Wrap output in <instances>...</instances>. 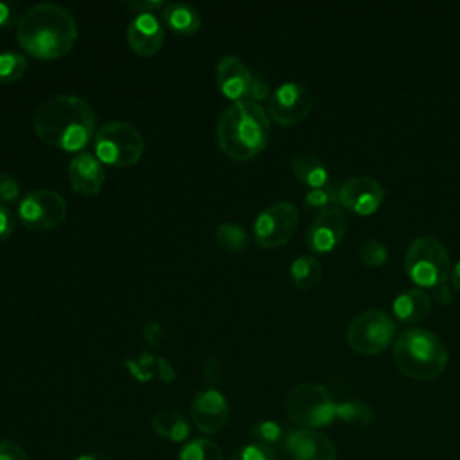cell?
<instances>
[{"mask_svg": "<svg viewBox=\"0 0 460 460\" xmlns=\"http://www.w3.org/2000/svg\"><path fill=\"white\" fill-rule=\"evenodd\" d=\"M32 128L38 138L63 151H81L95 137V111L79 95H56L43 101L34 117Z\"/></svg>", "mask_w": 460, "mask_h": 460, "instance_id": "obj_1", "label": "cell"}, {"mask_svg": "<svg viewBox=\"0 0 460 460\" xmlns=\"http://www.w3.org/2000/svg\"><path fill=\"white\" fill-rule=\"evenodd\" d=\"M75 16L61 4L41 2L29 7L18 25L16 41L36 59H58L77 41Z\"/></svg>", "mask_w": 460, "mask_h": 460, "instance_id": "obj_2", "label": "cell"}, {"mask_svg": "<svg viewBox=\"0 0 460 460\" xmlns=\"http://www.w3.org/2000/svg\"><path fill=\"white\" fill-rule=\"evenodd\" d=\"M219 149L234 162H248L264 151L270 138V117L259 102L244 99L230 102L217 117Z\"/></svg>", "mask_w": 460, "mask_h": 460, "instance_id": "obj_3", "label": "cell"}, {"mask_svg": "<svg viewBox=\"0 0 460 460\" xmlns=\"http://www.w3.org/2000/svg\"><path fill=\"white\" fill-rule=\"evenodd\" d=\"M394 359L406 377L429 381L444 372L447 350L437 334L417 327L399 334L394 345Z\"/></svg>", "mask_w": 460, "mask_h": 460, "instance_id": "obj_4", "label": "cell"}, {"mask_svg": "<svg viewBox=\"0 0 460 460\" xmlns=\"http://www.w3.org/2000/svg\"><path fill=\"white\" fill-rule=\"evenodd\" d=\"M404 271L417 288L435 289L449 280V253L437 237L420 235L406 250Z\"/></svg>", "mask_w": 460, "mask_h": 460, "instance_id": "obj_5", "label": "cell"}, {"mask_svg": "<svg viewBox=\"0 0 460 460\" xmlns=\"http://www.w3.org/2000/svg\"><path fill=\"white\" fill-rule=\"evenodd\" d=\"M286 413L302 429H318L336 420L332 395L323 385L300 383L286 395Z\"/></svg>", "mask_w": 460, "mask_h": 460, "instance_id": "obj_6", "label": "cell"}, {"mask_svg": "<svg viewBox=\"0 0 460 460\" xmlns=\"http://www.w3.org/2000/svg\"><path fill=\"white\" fill-rule=\"evenodd\" d=\"M144 137L129 122L110 120L102 124L93 137L95 156L113 167H129L144 155Z\"/></svg>", "mask_w": 460, "mask_h": 460, "instance_id": "obj_7", "label": "cell"}, {"mask_svg": "<svg viewBox=\"0 0 460 460\" xmlns=\"http://www.w3.org/2000/svg\"><path fill=\"white\" fill-rule=\"evenodd\" d=\"M395 338L394 320L381 309H367L354 316L347 327V343L363 356H376L388 349Z\"/></svg>", "mask_w": 460, "mask_h": 460, "instance_id": "obj_8", "label": "cell"}, {"mask_svg": "<svg viewBox=\"0 0 460 460\" xmlns=\"http://www.w3.org/2000/svg\"><path fill=\"white\" fill-rule=\"evenodd\" d=\"M66 208V201L58 190L38 189L22 198L18 217L25 228L45 232L65 221Z\"/></svg>", "mask_w": 460, "mask_h": 460, "instance_id": "obj_9", "label": "cell"}, {"mask_svg": "<svg viewBox=\"0 0 460 460\" xmlns=\"http://www.w3.org/2000/svg\"><path fill=\"white\" fill-rule=\"evenodd\" d=\"M298 226V210L289 201H275L253 221V239L261 248H280Z\"/></svg>", "mask_w": 460, "mask_h": 460, "instance_id": "obj_10", "label": "cell"}, {"mask_svg": "<svg viewBox=\"0 0 460 460\" xmlns=\"http://www.w3.org/2000/svg\"><path fill=\"white\" fill-rule=\"evenodd\" d=\"M313 108L311 92L295 81L282 83L270 93L266 102V113L270 120L280 126H293L302 122Z\"/></svg>", "mask_w": 460, "mask_h": 460, "instance_id": "obj_11", "label": "cell"}, {"mask_svg": "<svg viewBox=\"0 0 460 460\" xmlns=\"http://www.w3.org/2000/svg\"><path fill=\"white\" fill-rule=\"evenodd\" d=\"M385 199L383 185L372 176H354L338 185V207L356 216H370Z\"/></svg>", "mask_w": 460, "mask_h": 460, "instance_id": "obj_12", "label": "cell"}, {"mask_svg": "<svg viewBox=\"0 0 460 460\" xmlns=\"http://www.w3.org/2000/svg\"><path fill=\"white\" fill-rule=\"evenodd\" d=\"M347 226V212L340 207H332L316 214L305 234L307 248L314 253L332 252L343 241Z\"/></svg>", "mask_w": 460, "mask_h": 460, "instance_id": "obj_13", "label": "cell"}, {"mask_svg": "<svg viewBox=\"0 0 460 460\" xmlns=\"http://www.w3.org/2000/svg\"><path fill=\"white\" fill-rule=\"evenodd\" d=\"M226 397L217 388H205L190 402V419L194 426L207 435L217 433L228 420Z\"/></svg>", "mask_w": 460, "mask_h": 460, "instance_id": "obj_14", "label": "cell"}, {"mask_svg": "<svg viewBox=\"0 0 460 460\" xmlns=\"http://www.w3.org/2000/svg\"><path fill=\"white\" fill-rule=\"evenodd\" d=\"M253 77L255 74L241 61V58L234 54H226L217 61V66H216L217 88L232 102L250 99Z\"/></svg>", "mask_w": 460, "mask_h": 460, "instance_id": "obj_15", "label": "cell"}, {"mask_svg": "<svg viewBox=\"0 0 460 460\" xmlns=\"http://www.w3.org/2000/svg\"><path fill=\"white\" fill-rule=\"evenodd\" d=\"M164 23L153 13H138L126 27V40L140 58L155 56L164 45Z\"/></svg>", "mask_w": 460, "mask_h": 460, "instance_id": "obj_16", "label": "cell"}, {"mask_svg": "<svg viewBox=\"0 0 460 460\" xmlns=\"http://www.w3.org/2000/svg\"><path fill=\"white\" fill-rule=\"evenodd\" d=\"M284 447L293 460H336L338 451L331 438L316 429L288 431Z\"/></svg>", "mask_w": 460, "mask_h": 460, "instance_id": "obj_17", "label": "cell"}, {"mask_svg": "<svg viewBox=\"0 0 460 460\" xmlns=\"http://www.w3.org/2000/svg\"><path fill=\"white\" fill-rule=\"evenodd\" d=\"M68 180L74 192L95 196L106 180L102 162L92 153H77L68 164Z\"/></svg>", "mask_w": 460, "mask_h": 460, "instance_id": "obj_18", "label": "cell"}, {"mask_svg": "<svg viewBox=\"0 0 460 460\" xmlns=\"http://www.w3.org/2000/svg\"><path fill=\"white\" fill-rule=\"evenodd\" d=\"M431 309L429 295L420 288L402 291L394 298L392 311L402 323H417L428 316Z\"/></svg>", "mask_w": 460, "mask_h": 460, "instance_id": "obj_19", "label": "cell"}, {"mask_svg": "<svg viewBox=\"0 0 460 460\" xmlns=\"http://www.w3.org/2000/svg\"><path fill=\"white\" fill-rule=\"evenodd\" d=\"M160 14L164 25L176 34L190 36L199 31L201 16L198 9L187 2H167Z\"/></svg>", "mask_w": 460, "mask_h": 460, "instance_id": "obj_20", "label": "cell"}, {"mask_svg": "<svg viewBox=\"0 0 460 460\" xmlns=\"http://www.w3.org/2000/svg\"><path fill=\"white\" fill-rule=\"evenodd\" d=\"M291 171L295 174V178L304 183L305 187L311 189H320L329 185V171L327 165L322 162V158H318L316 155L311 153H302L296 155L291 160Z\"/></svg>", "mask_w": 460, "mask_h": 460, "instance_id": "obj_21", "label": "cell"}, {"mask_svg": "<svg viewBox=\"0 0 460 460\" xmlns=\"http://www.w3.org/2000/svg\"><path fill=\"white\" fill-rule=\"evenodd\" d=\"M155 433L171 442H183L190 433V422L187 417L174 410H160L151 417Z\"/></svg>", "mask_w": 460, "mask_h": 460, "instance_id": "obj_22", "label": "cell"}, {"mask_svg": "<svg viewBox=\"0 0 460 460\" xmlns=\"http://www.w3.org/2000/svg\"><path fill=\"white\" fill-rule=\"evenodd\" d=\"M289 275L296 289L309 291L322 280V264L313 255H300L291 262Z\"/></svg>", "mask_w": 460, "mask_h": 460, "instance_id": "obj_23", "label": "cell"}, {"mask_svg": "<svg viewBox=\"0 0 460 460\" xmlns=\"http://www.w3.org/2000/svg\"><path fill=\"white\" fill-rule=\"evenodd\" d=\"M216 241H217V244L221 248L235 253V252H243V250L248 248L250 235H248V232L241 225L226 221V223L217 225V228H216Z\"/></svg>", "mask_w": 460, "mask_h": 460, "instance_id": "obj_24", "label": "cell"}, {"mask_svg": "<svg viewBox=\"0 0 460 460\" xmlns=\"http://www.w3.org/2000/svg\"><path fill=\"white\" fill-rule=\"evenodd\" d=\"M29 68V61L23 54L4 50L0 52V86L11 84L25 75Z\"/></svg>", "mask_w": 460, "mask_h": 460, "instance_id": "obj_25", "label": "cell"}, {"mask_svg": "<svg viewBox=\"0 0 460 460\" xmlns=\"http://www.w3.org/2000/svg\"><path fill=\"white\" fill-rule=\"evenodd\" d=\"M178 460H223L219 446L210 438L189 440L178 453Z\"/></svg>", "mask_w": 460, "mask_h": 460, "instance_id": "obj_26", "label": "cell"}, {"mask_svg": "<svg viewBox=\"0 0 460 460\" xmlns=\"http://www.w3.org/2000/svg\"><path fill=\"white\" fill-rule=\"evenodd\" d=\"M336 419L352 426H367L374 419V411L363 401H345L338 402Z\"/></svg>", "mask_w": 460, "mask_h": 460, "instance_id": "obj_27", "label": "cell"}, {"mask_svg": "<svg viewBox=\"0 0 460 460\" xmlns=\"http://www.w3.org/2000/svg\"><path fill=\"white\" fill-rule=\"evenodd\" d=\"M250 435H252L253 442H259V444L273 447L277 444L284 446L288 431L279 422H275V420H261V422H255L252 426Z\"/></svg>", "mask_w": 460, "mask_h": 460, "instance_id": "obj_28", "label": "cell"}, {"mask_svg": "<svg viewBox=\"0 0 460 460\" xmlns=\"http://www.w3.org/2000/svg\"><path fill=\"white\" fill-rule=\"evenodd\" d=\"M304 205L307 210L313 212H323L327 208L338 207V187L325 185L320 189H311L304 196Z\"/></svg>", "mask_w": 460, "mask_h": 460, "instance_id": "obj_29", "label": "cell"}, {"mask_svg": "<svg viewBox=\"0 0 460 460\" xmlns=\"http://www.w3.org/2000/svg\"><path fill=\"white\" fill-rule=\"evenodd\" d=\"M358 259L368 268H381L388 261V250L386 246L377 239H367L359 244Z\"/></svg>", "mask_w": 460, "mask_h": 460, "instance_id": "obj_30", "label": "cell"}, {"mask_svg": "<svg viewBox=\"0 0 460 460\" xmlns=\"http://www.w3.org/2000/svg\"><path fill=\"white\" fill-rule=\"evenodd\" d=\"M232 460H277V453L273 447L252 440V442L241 446L232 455Z\"/></svg>", "mask_w": 460, "mask_h": 460, "instance_id": "obj_31", "label": "cell"}, {"mask_svg": "<svg viewBox=\"0 0 460 460\" xmlns=\"http://www.w3.org/2000/svg\"><path fill=\"white\" fill-rule=\"evenodd\" d=\"M18 198H20L18 181L11 174L0 171V203L7 205L13 201H18Z\"/></svg>", "mask_w": 460, "mask_h": 460, "instance_id": "obj_32", "label": "cell"}, {"mask_svg": "<svg viewBox=\"0 0 460 460\" xmlns=\"http://www.w3.org/2000/svg\"><path fill=\"white\" fill-rule=\"evenodd\" d=\"M20 18V5L16 2H0V29L18 25Z\"/></svg>", "mask_w": 460, "mask_h": 460, "instance_id": "obj_33", "label": "cell"}, {"mask_svg": "<svg viewBox=\"0 0 460 460\" xmlns=\"http://www.w3.org/2000/svg\"><path fill=\"white\" fill-rule=\"evenodd\" d=\"M0 460H29L25 449L11 440V438H2L0 440Z\"/></svg>", "mask_w": 460, "mask_h": 460, "instance_id": "obj_34", "label": "cell"}, {"mask_svg": "<svg viewBox=\"0 0 460 460\" xmlns=\"http://www.w3.org/2000/svg\"><path fill=\"white\" fill-rule=\"evenodd\" d=\"M203 376L205 381L210 385V388H216L221 381H223V370H221V363L216 358H207L205 367H203Z\"/></svg>", "mask_w": 460, "mask_h": 460, "instance_id": "obj_35", "label": "cell"}, {"mask_svg": "<svg viewBox=\"0 0 460 460\" xmlns=\"http://www.w3.org/2000/svg\"><path fill=\"white\" fill-rule=\"evenodd\" d=\"M14 226H16V216L9 207L0 205V243L11 237V234L14 232Z\"/></svg>", "mask_w": 460, "mask_h": 460, "instance_id": "obj_36", "label": "cell"}, {"mask_svg": "<svg viewBox=\"0 0 460 460\" xmlns=\"http://www.w3.org/2000/svg\"><path fill=\"white\" fill-rule=\"evenodd\" d=\"M165 4H167V2H164V0H137V2H128V5L133 7V9H137L138 13H153V14H155V11H162V9L165 7Z\"/></svg>", "mask_w": 460, "mask_h": 460, "instance_id": "obj_37", "label": "cell"}, {"mask_svg": "<svg viewBox=\"0 0 460 460\" xmlns=\"http://www.w3.org/2000/svg\"><path fill=\"white\" fill-rule=\"evenodd\" d=\"M431 295L440 304H451L453 302V293H451V288H449L447 282L438 286V288H435V289H431Z\"/></svg>", "mask_w": 460, "mask_h": 460, "instance_id": "obj_38", "label": "cell"}, {"mask_svg": "<svg viewBox=\"0 0 460 460\" xmlns=\"http://www.w3.org/2000/svg\"><path fill=\"white\" fill-rule=\"evenodd\" d=\"M144 334H146V338L153 343V345H156L158 343V338H164V332H162V329H160V325L158 323H149L147 327H146V331H144Z\"/></svg>", "mask_w": 460, "mask_h": 460, "instance_id": "obj_39", "label": "cell"}, {"mask_svg": "<svg viewBox=\"0 0 460 460\" xmlns=\"http://www.w3.org/2000/svg\"><path fill=\"white\" fill-rule=\"evenodd\" d=\"M158 370H160V376L164 381H171L174 377V370L164 358H158Z\"/></svg>", "mask_w": 460, "mask_h": 460, "instance_id": "obj_40", "label": "cell"}, {"mask_svg": "<svg viewBox=\"0 0 460 460\" xmlns=\"http://www.w3.org/2000/svg\"><path fill=\"white\" fill-rule=\"evenodd\" d=\"M449 282L455 289L460 291V261L451 268V273H449Z\"/></svg>", "mask_w": 460, "mask_h": 460, "instance_id": "obj_41", "label": "cell"}, {"mask_svg": "<svg viewBox=\"0 0 460 460\" xmlns=\"http://www.w3.org/2000/svg\"><path fill=\"white\" fill-rule=\"evenodd\" d=\"M75 460H110V458L101 451H93V453H84V455L77 456Z\"/></svg>", "mask_w": 460, "mask_h": 460, "instance_id": "obj_42", "label": "cell"}]
</instances>
